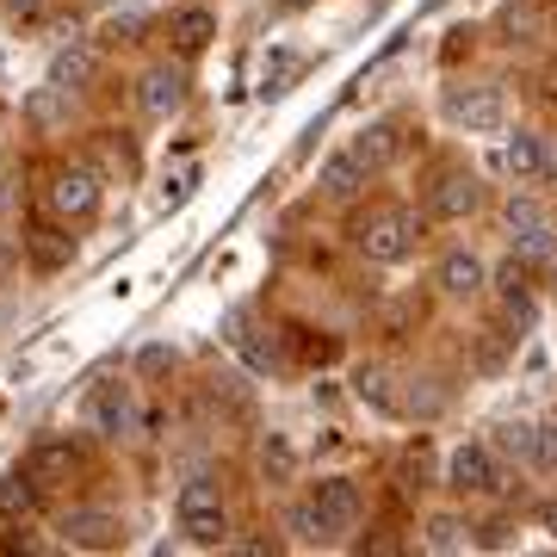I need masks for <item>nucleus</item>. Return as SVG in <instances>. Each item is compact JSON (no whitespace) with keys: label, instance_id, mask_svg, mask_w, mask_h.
I'll list each match as a JSON object with an SVG mask.
<instances>
[{"label":"nucleus","instance_id":"dca6fc26","mask_svg":"<svg viewBox=\"0 0 557 557\" xmlns=\"http://www.w3.org/2000/svg\"><path fill=\"white\" fill-rule=\"evenodd\" d=\"M168 38H174L180 50H186V57H193V50H205V44L218 38V20H211L205 7H180L174 25H168Z\"/></svg>","mask_w":557,"mask_h":557},{"label":"nucleus","instance_id":"6ab92c4d","mask_svg":"<svg viewBox=\"0 0 557 557\" xmlns=\"http://www.w3.org/2000/svg\"><path fill=\"white\" fill-rule=\"evenodd\" d=\"M260 471H267L273 483H292L298 478V446H292L285 434H267L260 440Z\"/></svg>","mask_w":557,"mask_h":557},{"label":"nucleus","instance_id":"2f4dec72","mask_svg":"<svg viewBox=\"0 0 557 557\" xmlns=\"http://www.w3.org/2000/svg\"><path fill=\"white\" fill-rule=\"evenodd\" d=\"M539 533H552V539H557V496L539 508Z\"/></svg>","mask_w":557,"mask_h":557},{"label":"nucleus","instance_id":"c9c22d12","mask_svg":"<svg viewBox=\"0 0 557 557\" xmlns=\"http://www.w3.org/2000/svg\"><path fill=\"white\" fill-rule=\"evenodd\" d=\"M552 292H557V273H552Z\"/></svg>","mask_w":557,"mask_h":557},{"label":"nucleus","instance_id":"a211bd4d","mask_svg":"<svg viewBox=\"0 0 557 557\" xmlns=\"http://www.w3.org/2000/svg\"><path fill=\"white\" fill-rule=\"evenodd\" d=\"M515 260H527V267H545V260H557V230L545 218L527 223V230H515Z\"/></svg>","mask_w":557,"mask_h":557},{"label":"nucleus","instance_id":"39448f33","mask_svg":"<svg viewBox=\"0 0 557 557\" xmlns=\"http://www.w3.org/2000/svg\"><path fill=\"white\" fill-rule=\"evenodd\" d=\"M446 478H453V490H465V496H490V490H502L496 446H490V440H465V446L446 458Z\"/></svg>","mask_w":557,"mask_h":557},{"label":"nucleus","instance_id":"7ed1b4c3","mask_svg":"<svg viewBox=\"0 0 557 557\" xmlns=\"http://www.w3.org/2000/svg\"><path fill=\"white\" fill-rule=\"evenodd\" d=\"M44 205H50V218H57V223H87L94 211H100V174H94V168H81V161H69V168L50 174Z\"/></svg>","mask_w":557,"mask_h":557},{"label":"nucleus","instance_id":"7c9ffc66","mask_svg":"<svg viewBox=\"0 0 557 557\" xmlns=\"http://www.w3.org/2000/svg\"><path fill=\"white\" fill-rule=\"evenodd\" d=\"M137 372H143V379L168 372V347H143V354H137Z\"/></svg>","mask_w":557,"mask_h":557},{"label":"nucleus","instance_id":"f03ea898","mask_svg":"<svg viewBox=\"0 0 557 557\" xmlns=\"http://www.w3.org/2000/svg\"><path fill=\"white\" fill-rule=\"evenodd\" d=\"M180 533H186V545H223V539H230L223 490L211 478H193L180 490Z\"/></svg>","mask_w":557,"mask_h":557},{"label":"nucleus","instance_id":"473e14b6","mask_svg":"<svg viewBox=\"0 0 557 557\" xmlns=\"http://www.w3.org/2000/svg\"><path fill=\"white\" fill-rule=\"evenodd\" d=\"M7 7H13V13H25V20H32V13H38L44 0H7Z\"/></svg>","mask_w":557,"mask_h":557},{"label":"nucleus","instance_id":"5701e85b","mask_svg":"<svg viewBox=\"0 0 557 557\" xmlns=\"http://www.w3.org/2000/svg\"><path fill=\"white\" fill-rule=\"evenodd\" d=\"M354 156L366 161V174H372V168H384V161L397 156V124H372V131L354 143Z\"/></svg>","mask_w":557,"mask_h":557},{"label":"nucleus","instance_id":"1a4fd4ad","mask_svg":"<svg viewBox=\"0 0 557 557\" xmlns=\"http://www.w3.org/2000/svg\"><path fill=\"white\" fill-rule=\"evenodd\" d=\"M446 112H453L465 131H496L508 106H502V87H458L453 100H446Z\"/></svg>","mask_w":557,"mask_h":557},{"label":"nucleus","instance_id":"0eeeda50","mask_svg":"<svg viewBox=\"0 0 557 557\" xmlns=\"http://www.w3.org/2000/svg\"><path fill=\"white\" fill-rule=\"evenodd\" d=\"M180 100H186V81H180V69H149V75L137 81V112L149 124H168L180 112Z\"/></svg>","mask_w":557,"mask_h":557},{"label":"nucleus","instance_id":"cd10ccee","mask_svg":"<svg viewBox=\"0 0 557 557\" xmlns=\"http://www.w3.org/2000/svg\"><path fill=\"white\" fill-rule=\"evenodd\" d=\"M496 440L508 446V453H520V458L533 453V428H527V421H502V428H496Z\"/></svg>","mask_w":557,"mask_h":557},{"label":"nucleus","instance_id":"2eb2a0df","mask_svg":"<svg viewBox=\"0 0 557 557\" xmlns=\"http://www.w3.org/2000/svg\"><path fill=\"white\" fill-rule=\"evenodd\" d=\"M502 161H508V174L527 186V180L545 174V143H539L533 131H515V137H508V149H502Z\"/></svg>","mask_w":557,"mask_h":557},{"label":"nucleus","instance_id":"ddd939ff","mask_svg":"<svg viewBox=\"0 0 557 557\" xmlns=\"http://www.w3.org/2000/svg\"><path fill=\"white\" fill-rule=\"evenodd\" d=\"M496 298L508 304V317H533V267H527V260H508V267H502L496 273Z\"/></svg>","mask_w":557,"mask_h":557},{"label":"nucleus","instance_id":"9d476101","mask_svg":"<svg viewBox=\"0 0 557 557\" xmlns=\"http://www.w3.org/2000/svg\"><path fill=\"white\" fill-rule=\"evenodd\" d=\"M434 285L440 292H446V298H478L483 285H490V273H483V260L471 255V248H453V255L440 260V273H434Z\"/></svg>","mask_w":557,"mask_h":557},{"label":"nucleus","instance_id":"6e6552de","mask_svg":"<svg viewBox=\"0 0 557 557\" xmlns=\"http://www.w3.org/2000/svg\"><path fill=\"white\" fill-rule=\"evenodd\" d=\"M478 180L465 174V168H453V174H440L434 180V193H428V211H434L440 223H465L471 211H478Z\"/></svg>","mask_w":557,"mask_h":557},{"label":"nucleus","instance_id":"b1692460","mask_svg":"<svg viewBox=\"0 0 557 557\" xmlns=\"http://www.w3.org/2000/svg\"><path fill=\"white\" fill-rule=\"evenodd\" d=\"M62 100H69L62 87H38V94L25 100V119L38 124V131H57V124H62Z\"/></svg>","mask_w":557,"mask_h":557},{"label":"nucleus","instance_id":"393cba45","mask_svg":"<svg viewBox=\"0 0 557 557\" xmlns=\"http://www.w3.org/2000/svg\"><path fill=\"white\" fill-rule=\"evenodd\" d=\"M69 255H75V242H69V236H57V230H32V260H38L44 273L62 267Z\"/></svg>","mask_w":557,"mask_h":557},{"label":"nucleus","instance_id":"4468645a","mask_svg":"<svg viewBox=\"0 0 557 557\" xmlns=\"http://www.w3.org/2000/svg\"><path fill=\"white\" fill-rule=\"evenodd\" d=\"M75 446L69 440H44L38 453L25 458V471H32V483H57V478H75Z\"/></svg>","mask_w":557,"mask_h":557},{"label":"nucleus","instance_id":"20e7f679","mask_svg":"<svg viewBox=\"0 0 557 557\" xmlns=\"http://www.w3.org/2000/svg\"><path fill=\"white\" fill-rule=\"evenodd\" d=\"M62 545H75V552H112V545H124V520L112 515V508H69V515L57 520Z\"/></svg>","mask_w":557,"mask_h":557},{"label":"nucleus","instance_id":"72a5a7b5","mask_svg":"<svg viewBox=\"0 0 557 557\" xmlns=\"http://www.w3.org/2000/svg\"><path fill=\"white\" fill-rule=\"evenodd\" d=\"M545 100H557V62L545 69Z\"/></svg>","mask_w":557,"mask_h":557},{"label":"nucleus","instance_id":"aec40b11","mask_svg":"<svg viewBox=\"0 0 557 557\" xmlns=\"http://www.w3.org/2000/svg\"><path fill=\"white\" fill-rule=\"evenodd\" d=\"M465 539H471V527H465L458 515H434L428 533H421V545H428L434 557H453V552H465Z\"/></svg>","mask_w":557,"mask_h":557},{"label":"nucleus","instance_id":"c756f323","mask_svg":"<svg viewBox=\"0 0 557 557\" xmlns=\"http://www.w3.org/2000/svg\"><path fill=\"white\" fill-rule=\"evenodd\" d=\"M539 218H545V211H539L533 199H515V205H508V230H527V223H539Z\"/></svg>","mask_w":557,"mask_h":557},{"label":"nucleus","instance_id":"f3484780","mask_svg":"<svg viewBox=\"0 0 557 557\" xmlns=\"http://www.w3.org/2000/svg\"><path fill=\"white\" fill-rule=\"evenodd\" d=\"M87 416H94V428H100V434H124V428H131V391H124V384H106Z\"/></svg>","mask_w":557,"mask_h":557},{"label":"nucleus","instance_id":"c85d7f7f","mask_svg":"<svg viewBox=\"0 0 557 557\" xmlns=\"http://www.w3.org/2000/svg\"><path fill=\"white\" fill-rule=\"evenodd\" d=\"M359 397H372V403H379V409H391V391H384V372H359Z\"/></svg>","mask_w":557,"mask_h":557},{"label":"nucleus","instance_id":"423d86ee","mask_svg":"<svg viewBox=\"0 0 557 557\" xmlns=\"http://www.w3.org/2000/svg\"><path fill=\"white\" fill-rule=\"evenodd\" d=\"M310 515H317L322 539L354 533V527H359V483H347V478H322V483H317V496H310Z\"/></svg>","mask_w":557,"mask_h":557},{"label":"nucleus","instance_id":"a878e982","mask_svg":"<svg viewBox=\"0 0 557 557\" xmlns=\"http://www.w3.org/2000/svg\"><path fill=\"white\" fill-rule=\"evenodd\" d=\"M502 25H508L515 38H539V25H545V13H539L533 0H515V7L502 13Z\"/></svg>","mask_w":557,"mask_h":557},{"label":"nucleus","instance_id":"9b49d317","mask_svg":"<svg viewBox=\"0 0 557 557\" xmlns=\"http://www.w3.org/2000/svg\"><path fill=\"white\" fill-rule=\"evenodd\" d=\"M94 81H100V50H94V44H69V50H57V62H50V87L81 94V87H94Z\"/></svg>","mask_w":557,"mask_h":557},{"label":"nucleus","instance_id":"4be33fe9","mask_svg":"<svg viewBox=\"0 0 557 557\" xmlns=\"http://www.w3.org/2000/svg\"><path fill=\"white\" fill-rule=\"evenodd\" d=\"M38 508V483H32V471L25 478H0V520H25Z\"/></svg>","mask_w":557,"mask_h":557},{"label":"nucleus","instance_id":"412c9836","mask_svg":"<svg viewBox=\"0 0 557 557\" xmlns=\"http://www.w3.org/2000/svg\"><path fill=\"white\" fill-rule=\"evenodd\" d=\"M298 69H304L298 50H273V57H267V69H260V94H267V100H278V94L298 81Z\"/></svg>","mask_w":557,"mask_h":557},{"label":"nucleus","instance_id":"f8f14e48","mask_svg":"<svg viewBox=\"0 0 557 557\" xmlns=\"http://www.w3.org/2000/svg\"><path fill=\"white\" fill-rule=\"evenodd\" d=\"M317 186L329 193V199H354L359 186H366V161H359L354 149H341V156H329V161H322Z\"/></svg>","mask_w":557,"mask_h":557},{"label":"nucleus","instance_id":"bb28decb","mask_svg":"<svg viewBox=\"0 0 557 557\" xmlns=\"http://www.w3.org/2000/svg\"><path fill=\"white\" fill-rule=\"evenodd\" d=\"M533 465H545V471H557V421H545V428H533Z\"/></svg>","mask_w":557,"mask_h":557},{"label":"nucleus","instance_id":"f257e3e1","mask_svg":"<svg viewBox=\"0 0 557 557\" xmlns=\"http://www.w3.org/2000/svg\"><path fill=\"white\" fill-rule=\"evenodd\" d=\"M354 248L372 260V267H397V260L416 248V218H409L403 205H379V211L354 230Z\"/></svg>","mask_w":557,"mask_h":557},{"label":"nucleus","instance_id":"f704fd0d","mask_svg":"<svg viewBox=\"0 0 557 557\" xmlns=\"http://www.w3.org/2000/svg\"><path fill=\"white\" fill-rule=\"evenodd\" d=\"M285 7H304V0H285Z\"/></svg>","mask_w":557,"mask_h":557}]
</instances>
